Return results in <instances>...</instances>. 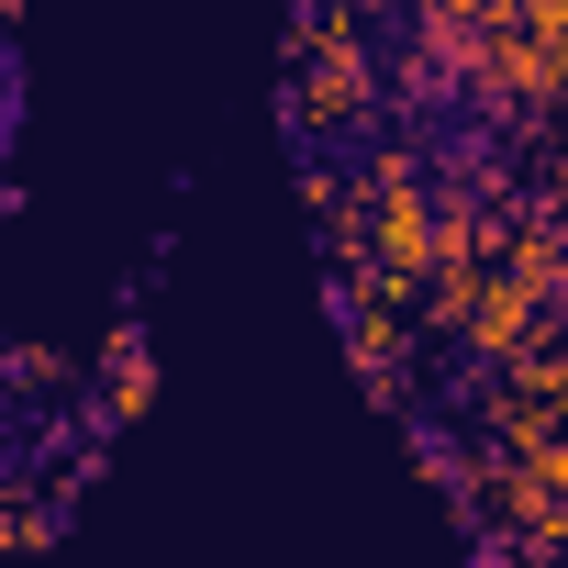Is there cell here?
I'll use <instances>...</instances> for the list:
<instances>
[{
	"mask_svg": "<svg viewBox=\"0 0 568 568\" xmlns=\"http://www.w3.org/2000/svg\"><path fill=\"white\" fill-rule=\"evenodd\" d=\"M45 535H57V501L0 479V557H23V546H45Z\"/></svg>",
	"mask_w": 568,
	"mask_h": 568,
	"instance_id": "obj_5",
	"label": "cell"
},
{
	"mask_svg": "<svg viewBox=\"0 0 568 568\" xmlns=\"http://www.w3.org/2000/svg\"><path fill=\"white\" fill-rule=\"evenodd\" d=\"M291 134H302V156H324V145H368V123H379V57H313V68H291Z\"/></svg>",
	"mask_w": 568,
	"mask_h": 568,
	"instance_id": "obj_1",
	"label": "cell"
},
{
	"mask_svg": "<svg viewBox=\"0 0 568 568\" xmlns=\"http://www.w3.org/2000/svg\"><path fill=\"white\" fill-rule=\"evenodd\" d=\"M156 402V346H145V324H112V346H101V424H134Z\"/></svg>",
	"mask_w": 568,
	"mask_h": 568,
	"instance_id": "obj_2",
	"label": "cell"
},
{
	"mask_svg": "<svg viewBox=\"0 0 568 568\" xmlns=\"http://www.w3.org/2000/svg\"><path fill=\"white\" fill-rule=\"evenodd\" d=\"M313 57H368V0H302L291 12V68Z\"/></svg>",
	"mask_w": 568,
	"mask_h": 568,
	"instance_id": "obj_4",
	"label": "cell"
},
{
	"mask_svg": "<svg viewBox=\"0 0 568 568\" xmlns=\"http://www.w3.org/2000/svg\"><path fill=\"white\" fill-rule=\"evenodd\" d=\"M346 357H357V379H368L379 402H402V379H413V324H390V313H346Z\"/></svg>",
	"mask_w": 568,
	"mask_h": 568,
	"instance_id": "obj_3",
	"label": "cell"
},
{
	"mask_svg": "<svg viewBox=\"0 0 568 568\" xmlns=\"http://www.w3.org/2000/svg\"><path fill=\"white\" fill-rule=\"evenodd\" d=\"M0 379H12V390H68L79 368H68L57 346H12V357H0Z\"/></svg>",
	"mask_w": 568,
	"mask_h": 568,
	"instance_id": "obj_6",
	"label": "cell"
}]
</instances>
